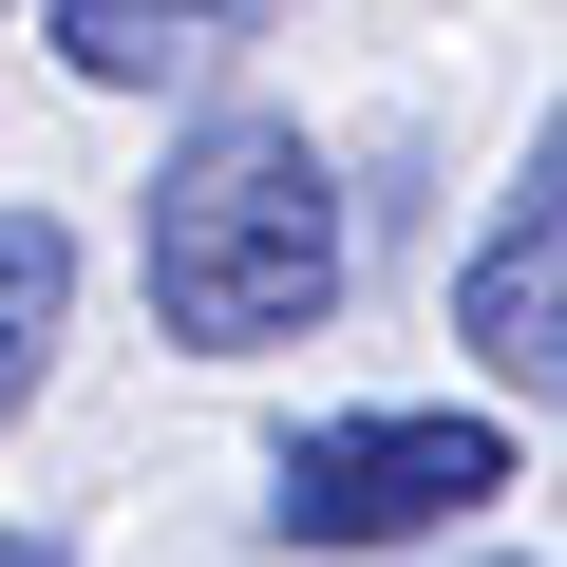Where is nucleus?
Instances as JSON below:
<instances>
[{
    "label": "nucleus",
    "mask_w": 567,
    "mask_h": 567,
    "mask_svg": "<svg viewBox=\"0 0 567 567\" xmlns=\"http://www.w3.org/2000/svg\"><path fill=\"white\" fill-rule=\"evenodd\" d=\"M492 492H511V416L492 398H360V416H303L265 454V529L284 548H454Z\"/></svg>",
    "instance_id": "obj_2"
},
{
    "label": "nucleus",
    "mask_w": 567,
    "mask_h": 567,
    "mask_svg": "<svg viewBox=\"0 0 567 567\" xmlns=\"http://www.w3.org/2000/svg\"><path fill=\"white\" fill-rule=\"evenodd\" d=\"M0 567H76V548H58V529H0Z\"/></svg>",
    "instance_id": "obj_6"
},
{
    "label": "nucleus",
    "mask_w": 567,
    "mask_h": 567,
    "mask_svg": "<svg viewBox=\"0 0 567 567\" xmlns=\"http://www.w3.org/2000/svg\"><path fill=\"white\" fill-rule=\"evenodd\" d=\"M58 341H76V227L58 208H0V435L58 398Z\"/></svg>",
    "instance_id": "obj_5"
},
{
    "label": "nucleus",
    "mask_w": 567,
    "mask_h": 567,
    "mask_svg": "<svg viewBox=\"0 0 567 567\" xmlns=\"http://www.w3.org/2000/svg\"><path fill=\"white\" fill-rule=\"evenodd\" d=\"M133 284L189 360H284L341 322V171L303 114L265 95H208L171 152H152V208H133Z\"/></svg>",
    "instance_id": "obj_1"
},
{
    "label": "nucleus",
    "mask_w": 567,
    "mask_h": 567,
    "mask_svg": "<svg viewBox=\"0 0 567 567\" xmlns=\"http://www.w3.org/2000/svg\"><path fill=\"white\" fill-rule=\"evenodd\" d=\"M454 341H473L492 398H548L567 416V114L529 133V171L492 189V227L454 265Z\"/></svg>",
    "instance_id": "obj_3"
},
{
    "label": "nucleus",
    "mask_w": 567,
    "mask_h": 567,
    "mask_svg": "<svg viewBox=\"0 0 567 567\" xmlns=\"http://www.w3.org/2000/svg\"><path fill=\"white\" fill-rule=\"evenodd\" d=\"M435 567H492V548H435Z\"/></svg>",
    "instance_id": "obj_7"
},
{
    "label": "nucleus",
    "mask_w": 567,
    "mask_h": 567,
    "mask_svg": "<svg viewBox=\"0 0 567 567\" xmlns=\"http://www.w3.org/2000/svg\"><path fill=\"white\" fill-rule=\"evenodd\" d=\"M284 0H58V76H95V95H171V76H208L227 39H265Z\"/></svg>",
    "instance_id": "obj_4"
}]
</instances>
